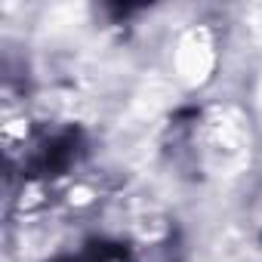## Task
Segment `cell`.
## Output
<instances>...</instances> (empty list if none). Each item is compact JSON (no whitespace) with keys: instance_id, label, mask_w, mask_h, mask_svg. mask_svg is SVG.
Segmentation results:
<instances>
[{"instance_id":"cell-1","label":"cell","mask_w":262,"mask_h":262,"mask_svg":"<svg viewBox=\"0 0 262 262\" xmlns=\"http://www.w3.org/2000/svg\"><path fill=\"white\" fill-rule=\"evenodd\" d=\"M213 71V50L204 34H188L176 50V74L185 83H204Z\"/></svg>"},{"instance_id":"cell-2","label":"cell","mask_w":262,"mask_h":262,"mask_svg":"<svg viewBox=\"0 0 262 262\" xmlns=\"http://www.w3.org/2000/svg\"><path fill=\"white\" fill-rule=\"evenodd\" d=\"M259 102H262V90H259Z\"/></svg>"}]
</instances>
